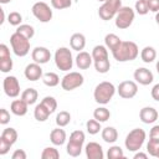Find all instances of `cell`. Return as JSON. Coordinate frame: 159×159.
<instances>
[{"instance_id":"4dcf8cb0","label":"cell","mask_w":159,"mask_h":159,"mask_svg":"<svg viewBox=\"0 0 159 159\" xmlns=\"http://www.w3.org/2000/svg\"><path fill=\"white\" fill-rule=\"evenodd\" d=\"M147 153L152 157H158L159 154V138H149L147 144Z\"/></svg>"},{"instance_id":"83f0119b","label":"cell","mask_w":159,"mask_h":159,"mask_svg":"<svg viewBox=\"0 0 159 159\" xmlns=\"http://www.w3.org/2000/svg\"><path fill=\"white\" fill-rule=\"evenodd\" d=\"M111 117V112L109 109H107L106 107H98L93 111V118L97 119L98 122H107Z\"/></svg>"},{"instance_id":"ba28073f","label":"cell","mask_w":159,"mask_h":159,"mask_svg":"<svg viewBox=\"0 0 159 159\" xmlns=\"http://www.w3.org/2000/svg\"><path fill=\"white\" fill-rule=\"evenodd\" d=\"M83 82H84V78L80 72H68L61 80V87L65 91H73L81 87Z\"/></svg>"},{"instance_id":"ee69618b","label":"cell","mask_w":159,"mask_h":159,"mask_svg":"<svg viewBox=\"0 0 159 159\" xmlns=\"http://www.w3.org/2000/svg\"><path fill=\"white\" fill-rule=\"evenodd\" d=\"M10 122V113L7 112V109L5 108H1L0 109V124L5 125Z\"/></svg>"},{"instance_id":"5bb4252c","label":"cell","mask_w":159,"mask_h":159,"mask_svg":"<svg viewBox=\"0 0 159 159\" xmlns=\"http://www.w3.org/2000/svg\"><path fill=\"white\" fill-rule=\"evenodd\" d=\"M24 75L26 77V80L29 81H37L40 78H42L43 76V72H42V68L39 63L34 62V63H29L26 67H25V71H24Z\"/></svg>"},{"instance_id":"6f0895ef","label":"cell","mask_w":159,"mask_h":159,"mask_svg":"<svg viewBox=\"0 0 159 159\" xmlns=\"http://www.w3.org/2000/svg\"><path fill=\"white\" fill-rule=\"evenodd\" d=\"M98 1H102V2H104V1H106V0H98Z\"/></svg>"},{"instance_id":"f6af8a7d","label":"cell","mask_w":159,"mask_h":159,"mask_svg":"<svg viewBox=\"0 0 159 159\" xmlns=\"http://www.w3.org/2000/svg\"><path fill=\"white\" fill-rule=\"evenodd\" d=\"M11 147H12V145H11L10 143H7L5 139H2V138L0 137V155H5V154L10 150Z\"/></svg>"},{"instance_id":"680465c9","label":"cell","mask_w":159,"mask_h":159,"mask_svg":"<svg viewBox=\"0 0 159 159\" xmlns=\"http://www.w3.org/2000/svg\"><path fill=\"white\" fill-rule=\"evenodd\" d=\"M157 158H159V154H158V157H157Z\"/></svg>"},{"instance_id":"4fadbf2b","label":"cell","mask_w":159,"mask_h":159,"mask_svg":"<svg viewBox=\"0 0 159 159\" xmlns=\"http://www.w3.org/2000/svg\"><path fill=\"white\" fill-rule=\"evenodd\" d=\"M31 57L34 60V62L39 63V65H43V63H47L51 58V52L48 48L43 47V46H37L32 50V53H31Z\"/></svg>"},{"instance_id":"816d5d0a","label":"cell","mask_w":159,"mask_h":159,"mask_svg":"<svg viewBox=\"0 0 159 159\" xmlns=\"http://www.w3.org/2000/svg\"><path fill=\"white\" fill-rule=\"evenodd\" d=\"M133 158H134V159H147V158H148V154H147V153H142V152L138 150V152L133 155Z\"/></svg>"},{"instance_id":"3957f363","label":"cell","mask_w":159,"mask_h":159,"mask_svg":"<svg viewBox=\"0 0 159 159\" xmlns=\"http://www.w3.org/2000/svg\"><path fill=\"white\" fill-rule=\"evenodd\" d=\"M145 132L142 128H134L132 129L124 140V145L129 152H138L142 149L144 142H145Z\"/></svg>"},{"instance_id":"7bdbcfd3","label":"cell","mask_w":159,"mask_h":159,"mask_svg":"<svg viewBox=\"0 0 159 159\" xmlns=\"http://www.w3.org/2000/svg\"><path fill=\"white\" fill-rule=\"evenodd\" d=\"M0 70L4 73H7V72H10L12 70V60H11V57L0 60Z\"/></svg>"},{"instance_id":"f907efd6","label":"cell","mask_w":159,"mask_h":159,"mask_svg":"<svg viewBox=\"0 0 159 159\" xmlns=\"http://www.w3.org/2000/svg\"><path fill=\"white\" fill-rule=\"evenodd\" d=\"M149 138H159V125H154L149 132Z\"/></svg>"},{"instance_id":"11a10c76","label":"cell","mask_w":159,"mask_h":159,"mask_svg":"<svg viewBox=\"0 0 159 159\" xmlns=\"http://www.w3.org/2000/svg\"><path fill=\"white\" fill-rule=\"evenodd\" d=\"M0 2L1 4H9V2H11V0H0Z\"/></svg>"},{"instance_id":"5b68a950","label":"cell","mask_w":159,"mask_h":159,"mask_svg":"<svg viewBox=\"0 0 159 159\" xmlns=\"http://www.w3.org/2000/svg\"><path fill=\"white\" fill-rule=\"evenodd\" d=\"M10 45L14 53L19 57H24L30 52V40L16 31L10 36Z\"/></svg>"},{"instance_id":"681fc988","label":"cell","mask_w":159,"mask_h":159,"mask_svg":"<svg viewBox=\"0 0 159 159\" xmlns=\"http://www.w3.org/2000/svg\"><path fill=\"white\" fill-rule=\"evenodd\" d=\"M150 94H152V97H153V99H154V101L159 102V83H157V84L152 88Z\"/></svg>"},{"instance_id":"d4e9b609","label":"cell","mask_w":159,"mask_h":159,"mask_svg":"<svg viewBox=\"0 0 159 159\" xmlns=\"http://www.w3.org/2000/svg\"><path fill=\"white\" fill-rule=\"evenodd\" d=\"M122 40L116 35V34H107L106 37H104V43H106V47L109 48L111 51H114L119 45H120Z\"/></svg>"},{"instance_id":"8d00e7d4","label":"cell","mask_w":159,"mask_h":159,"mask_svg":"<svg viewBox=\"0 0 159 159\" xmlns=\"http://www.w3.org/2000/svg\"><path fill=\"white\" fill-rule=\"evenodd\" d=\"M41 158L42 159H58L60 158V153L55 147H47V148H45L42 150Z\"/></svg>"},{"instance_id":"ac0fdd59","label":"cell","mask_w":159,"mask_h":159,"mask_svg":"<svg viewBox=\"0 0 159 159\" xmlns=\"http://www.w3.org/2000/svg\"><path fill=\"white\" fill-rule=\"evenodd\" d=\"M27 108H29V104L24 99H15L11 102V106H10L12 114H15L17 117L25 116L27 113Z\"/></svg>"},{"instance_id":"60d3db41","label":"cell","mask_w":159,"mask_h":159,"mask_svg":"<svg viewBox=\"0 0 159 159\" xmlns=\"http://www.w3.org/2000/svg\"><path fill=\"white\" fill-rule=\"evenodd\" d=\"M7 21H9V24L12 25V26H20V25H21V21H22V16H21L20 12L12 11V12H10V14L7 15Z\"/></svg>"},{"instance_id":"db71d44e","label":"cell","mask_w":159,"mask_h":159,"mask_svg":"<svg viewBox=\"0 0 159 159\" xmlns=\"http://www.w3.org/2000/svg\"><path fill=\"white\" fill-rule=\"evenodd\" d=\"M155 21H157V24L159 25V11L155 12Z\"/></svg>"},{"instance_id":"f5cc1de1","label":"cell","mask_w":159,"mask_h":159,"mask_svg":"<svg viewBox=\"0 0 159 159\" xmlns=\"http://www.w3.org/2000/svg\"><path fill=\"white\" fill-rule=\"evenodd\" d=\"M0 12H1V20H0V24H2V22L5 21V12H4L2 9H0Z\"/></svg>"},{"instance_id":"277c9868","label":"cell","mask_w":159,"mask_h":159,"mask_svg":"<svg viewBox=\"0 0 159 159\" xmlns=\"http://www.w3.org/2000/svg\"><path fill=\"white\" fill-rule=\"evenodd\" d=\"M55 65L61 71H70L73 66V57L72 52L67 47H58L55 52Z\"/></svg>"},{"instance_id":"d590c367","label":"cell","mask_w":159,"mask_h":159,"mask_svg":"<svg viewBox=\"0 0 159 159\" xmlns=\"http://www.w3.org/2000/svg\"><path fill=\"white\" fill-rule=\"evenodd\" d=\"M86 129H87V132H88L89 134L94 135V134L99 133V130L102 129V128H101V122H98L97 119H89V120H87V123H86Z\"/></svg>"},{"instance_id":"8fae6325","label":"cell","mask_w":159,"mask_h":159,"mask_svg":"<svg viewBox=\"0 0 159 159\" xmlns=\"http://www.w3.org/2000/svg\"><path fill=\"white\" fill-rule=\"evenodd\" d=\"M2 87H4V92L7 97L15 98L20 94V83L15 76H6L2 82Z\"/></svg>"},{"instance_id":"bcb514c9","label":"cell","mask_w":159,"mask_h":159,"mask_svg":"<svg viewBox=\"0 0 159 159\" xmlns=\"http://www.w3.org/2000/svg\"><path fill=\"white\" fill-rule=\"evenodd\" d=\"M7 57H10V50L5 43H1L0 45V60L7 58Z\"/></svg>"},{"instance_id":"ffe728a7","label":"cell","mask_w":159,"mask_h":159,"mask_svg":"<svg viewBox=\"0 0 159 159\" xmlns=\"http://www.w3.org/2000/svg\"><path fill=\"white\" fill-rule=\"evenodd\" d=\"M70 46L72 50L75 51H82L86 46V37L83 34H80V32H76L71 36L70 39Z\"/></svg>"},{"instance_id":"f35d334b","label":"cell","mask_w":159,"mask_h":159,"mask_svg":"<svg viewBox=\"0 0 159 159\" xmlns=\"http://www.w3.org/2000/svg\"><path fill=\"white\" fill-rule=\"evenodd\" d=\"M84 139H86V135H84V133L82 132V130H75V132H72L71 133V135H70V142H72V143H76V144H81V145H83V143H84Z\"/></svg>"},{"instance_id":"9f6ffc18","label":"cell","mask_w":159,"mask_h":159,"mask_svg":"<svg viewBox=\"0 0 159 159\" xmlns=\"http://www.w3.org/2000/svg\"><path fill=\"white\" fill-rule=\"evenodd\" d=\"M157 71H158V73H159V60H158V62H157Z\"/></svg>"},{"instance_id":"e0dca14e","label":"cell","mask_w":159,"mask_h":159,"mask_svg":"<svg viewBox=\"0 0 159 159\" xmlns=\"http://www.w3.org/2000/svg\"><path fill=\"white\" fill-rule=\"evenodd\" d=\"M76 66L80 68V70H87L91 67L92 62H93V58H92V55H89L88 52L86 51H80L78 55L76 56Z\"/></svg>"},{"instance_id":"1f68e13d","label":"cell","mask_w":159,"mask_h":159,"mask_svg":"<svg viewBox=\"0 0 159 159\" xmlns=\"http://www.w3.org/2000/svg\"><path fill=\"white\" fill-rule=\"evenodd\" d=\"M93 63H94V68L98 73H107L111 68V62L108 58L97 60V61H93Z\"/></svg>"},{"instance_id":"7dc6e473","label":"cell","mask_w":159,"mask_h":159,"mask_svg":"<svg viewBox=\"0 0 159 159\" xmlns=\"http://www.w3.org/2000/svg\"><path fill=\"white\" fill-rule=\"evenodd\" d=\"M147 1H148L149 11H153V12L159 11V0H147Z\"/></svg>"},{"instance_id":"2e32d148","label":"cell","mask_w":159,"mask_h":159,"mask_svg":"<svg viewBox=\"0 0 159 159\" xmlns=\"http://www.w3.org/2000/svg\"><path fill=\"white\" fill-rule=\"evenodd\" d=\"M158 111L153 107H143L139 112V118L145 124H152L158 119Z\"/></svg>"},{"instance_id":"30bf717a","label":"cell","mask_w":159,"mask_h":159,"mask_svg":"<svg viewBox=\"0 0 159 159\" xmlns=\"http://www.w3.org/2000/svg\"><path fill=\"white\" fill-rule=\"evenodd\" d=\"M117 92H118L119 97H122L124 99H130L137 94L138 84L134 81H123L118 84Z\"/></svg>"},{"instance_id":"9c48e42d","label":"cell","mask_w":159,"mask_h":159,"mask_svg":"<svg viewBox=\"0 0 159 159\" xmlns=\"http://www.w3.org/2000/svg\"><path fill=\"white\" fill-rule=\"evenodd\" d=\"M32 15L40 21V22H48L52 19V10L51 7L43 2V1H37L32 5Z\"/></svg>"},{"instance_id":"cb8c5ba5","label":"cell","mask_w":159,"mask_h":159,"mask_svg":"<svg viewBox=\"0 0 159 159\" xmlns=\"http://www.w3.org/2000/svg\"><path fill=\"white\" fill-rule=\"evenodd\" d=\"M37 98H39V93H37V91L35 89V88H26L22 93H21V99H24L29 106H31V104H35L36 103V101H37Z\"/></svg>"},{"instance_id":"e575fe53","label":"cell","mask_w":159,"mask_h":159,"mask_svg":"<svg viewBox=\"0 0 159 159\" xmlns=\"http://www.w3.org/2000/svg\"><path fill=\"white\" fill-rule=\"evenodd\" d=\"M108 159H122L124 158V153L119 145H112L107 152Z\"/></svg>"},{"instance_id":"c3c4849f","label":"cell","mask_w":159,"mask_h":159,"mask_svg":"<svg viewBox=\"0 0 159 159\" xmlns=\"http://www.w3.org/2000/svg\"><path fill=\"white\" fill-rule=\"evenodd\" d=\"M11 158H12V159H26L27 155H26V152H25V150H22V149H16V150L12 153Z\"/></svg>"},{"instance_id":"74e56055","label":"cell","mask_w":159,"mask_h":159,"mask_svg":"<svg viewBox=\"0 0 159 159\" xmlns=\"http://www.w3.org/2000/svg\"><path fill=\"white\" fill-rule=\"evenodd\" d=\"M41 103H42L51 113H53V112L57 109V101H56L55 97H52V96H46V97H43L42 101H41Z\"/></svg>"},{"instance_id":"f1b7e54d","label":"cell","mask_w":159,"mask_h":159,"mask_svg":"<svg viewBox=\"0 0 159 159\" xmlns=\"http://www.w3.org/2000/svg\"><path fill=\"white\" fill-rule=\"evenodd\" d=\"M1 138L5 139V140H6L7 143H10L11 145H14V144L16 143V140H17V132H16L15 128H11V127L5 128V129L2 130V133H1Z\"/></svg>"},{"instance_id":"44dd1931","label":"cell","mask_w":159,"mask_h":159,"mask_svg":"<svg viewBox=\"0 0 159 159\" xmlns=\"http://www.w3.org/2000/svg\"><path fill=\"white\" fill-rule=\"evenodd\" d=\"M50 114H51V112L40 102L36 107H35V109H34V117H35V119L36 120H39V122H45L48 117H50Z\"/></svg>"},{"instance_id":"7c38bea8","label":"cell","mask_w":159,"mask_h":159,"mask_svg":"<svg viewBox=\"0 0 159 159\" xmlns=\"http://www.w3.org/2000/svg\"><path fill=\"white\" fill-rule=\"evenodd\" d=\"M133 77H134V80H135V82L139 83V84H142V86H148V84H150V83L153 82V80H154V76H153L152 71L148 70V68H145V67H139V68H137V70L134 71Z\"/></svg>"},{"instance_id":"484cf974","label":"cell","mask_w":159,"mask_h":159,"mask_svg":"<svg viewBox=\"0 0 159 159\" xmlns=\"http://www.w3.org/2000/svg\"><path fill=\"white\" fill-rule=\"evenodd\" d=\"M42 82L47 87H56L60 83V77L55 72H46L42 76Z\"/></svg>"},{"instance_id":"8992f818","label":"cell","mask_w":159,"mask_h":159,"mask_svg":"<svg viewBox=\"0 0 159 159\" xmlns=\"http://www.w3.org/2000/svg\"><path fill=\"white\" fill-rule=\"evenodd\" d=\"M134 17H135V12H134V10L132 7L122 6L118 10V12H117V15L114 17V24H116V26L118 29L124 30V29H128L133 24Z\"/></svg>"},{"instance_id":"7a4b0ae2","label":"cell","mask_w":159,"mask_h":159,"mask_svg":"<svg viewBox=\"0 0 159 159\" xmlns=\"http://www.w3.org/2000/svg\"><path fill=\"white\" fill-rule=\"evenodd\" d=\"M116 91H117V88L114 87V84L112 82L103 81L96 86L94 92H93V98L99 104H107L113 98Z\"/></svg>"},{"instance_id":"d6986e66","label":"cell","mask_w":159,"mask_h":159,"mask_svg":"<svg viewBox=\"0 0 159 159\" xmlns=\"http://www.w3.org/2000/svg\"><path fill=\"white\" fill-rule=\"evenodd\" d=\"M66 139H67V135H66V132L62 129V127L52 129V132L50 134V140L53 145H62V144H65Z\"/></svg>"},{"instance_id":"4316f807","label":"cell","mask_w":159,"mask_h":159,"mask_svg":"<svg viewBox=\"0 0 159 159\" xmlns=\"http://www.w3.org/2000/svg\"><path fill=\"white\" fill-rule=\"evenodd\" d=\"M91 55H92L93 61L103 60V58H108V50H107V47L103 46V45H97V46L93 47Z\"/></svg>"},{"instance_id":"f546056e","label":"cell","mask_w":159,"mask_h":159,"mask_svg":"<svg viewBox=\"0 0 159 159\" xmlns=\"http://www.w3.org/2000/svg\"><path fill=\"white\" fill-rule=\"evenodd\" d=\"M16 32H19L20 35H22L26 39L31 40L34 37V35H35V29H34V26H31L29 24H21L20 26H17Z\"/></svg>"},{"instance_id":"836d02e7","label":"cell","mask_w":159,"mask_h":159,"mask_svg":"<svg viewBox=\"0 0 159 159\" xmlns=\"http://www.w3.org/2000/svg\"><path fill=\"white\" fill-rule=\"evenodd\" d=\"M82 149H83V145L72 143V142H70V140H68L67 147H66V152H67V154H68L70 157H73V158L78 157V155L82 153Z\"/></svg>"},{"instance_id":"9a60e30c","label":"cell","mask_w":159,"mask_h":159,"mask_svg":"<svg viewBox=\"0 0 159 159\" xmlns=\"http://www.w3.org/2000/svg\"><path fill=\"white\" fill-rule=\"evenodd\" d=\"M86 157L88 159H103L104 158V153H103V148L101 144L96 143V142H89L86 148Z\"/></svg>"},{"instance_id":"603a6c76","label":"cell","mask_w":159,"mask_h":159,"mask_svg":"<svg viewBox=\"0 0 159 159\" xmlns=\"http://www.w3.org/2000/svg\"><path fill=\"white\" fill-rule=\"evenodd\" d=\"M140 58L143 62L145 63H150L157 58V51L154 47L152 46H145L142 51H140Z\"/></svg>"},{"instance_id":"d6a6232c","label":"cell","mask_w":159,"mask_h":159,"mask_svg":"<svg viewBox=\"0 0 159 159\" xmlns=\"http://www.w3.org/2000/svg\"><path fill=\"white\" fill-rule=\"evenodd\" d=\"M71 122V114L67 111H61L56 116V124L58 127H66Z\"/></svg>"},{"instance_id":"ab89813d","label":"cell","mask_w":159,"mask_h":159,"mask_svg":"<svg viewBox=\"0 0 159 159\" xmlns=\"http://www.w3.org/2000/svg\"><path fill=\"white\" fill-rule=\"evenodd\" d=\"M135 12L139 15H147L149 12V7H148V1L147 0H137L135 2Z\"/></svg>"},{"instance_id":"7402d4cb","label":"cell","mask_w":159,"mask_h":159,"mask_svg":"<svg viewBox=\"0 0 159 159\" xmlns=\"http://www.w3.org/2000/svg\"><path fill=\"white\" fill-rule=\"evenodd\" d=\"M102 139L106 143H114L118 139V132L114 127H106L102 129Z\"/></svg>"},{"instance_id":"6da1fadb","label":"cell","mask_w":159,"mask_h":159,"mask_svg":"<svg viewBox=\"0 0 159 159\" xmlns=\"http://www.w3.org/2000/svg\"><path fill=\"white\" fill-rule=\"evenodd\" d=\"M112 55L114 60L118 62H127V61H133L138 57L139 50L135 42L133 41H122L120 45L112 51Z\"/></svg>"},{"instance_id":"52a82bcc","label":"cell","mask_w":159,"mask_h":159,"mask_svg":"<svg viewBox=\"0 0 159 159\" xmlns=\"http://www.w3.org/2000/svg\"><path fill=\"white\" fill-rule=\"evenodd\" d=\"M120 7H122L120 0H106L98 9V16L104 21L112 20L113 17H116Z\"/></svg>"},{"instance_id":"b9f144b4","label":"cell","mask_w":159,"mask_h":159,"mask_svg":"<svg viewBox=\"0 0 159 159\" xmlns=\"http://www.w3.org/2000/svg\"><path fill=\"white\" fill-rule=\"evenodd\" d=\"M51 1V5L53 9L56 10H63V9H67L71 6L72 4V0H50Z\"/></svg>"}]
</instances>
